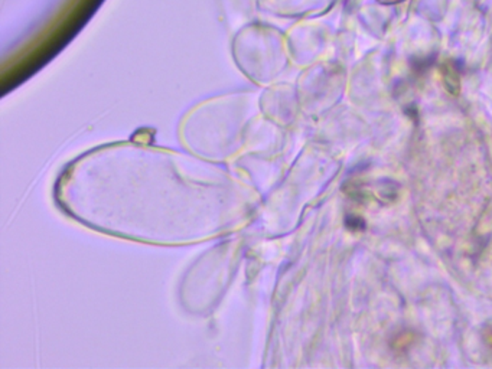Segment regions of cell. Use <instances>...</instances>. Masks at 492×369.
<instances>
[{"mask_svg":"<svg viewBox=\"0 0 492 369\" xmlns=\"http://www.w3.org/2000/svg\"><path fill=\"white\" fill-rule=\"evenodd\" d=\"M283 36L276 28L253 22L237 32L232 50L245 74L256 81H269L283 64Z\"/></svg>","mask_w":492,"mask_h":369,"instance_id":"obj_1","label":"cell"},{"mask_svg":"<svg viewBox=\"0 0 492 369\" xmlns=\"http://www.w3.org/2000/svg\"><path fill=\"white\" fill-rule=\"evenodd\" d=\"M321 0H256V9L267 16L296 18L318 9Z\"/></svg>","mask_w":492,"mask_h":369,"instance_id":"obj_2","label":"cell"},{"mask_svg":"<svg viewBox=\"0 0 492 369\" xmlns=\"http://www.w3.org/2000/svg\"><path fill=\"white\" fill-rule=\"evenodd\" d=\"M380 4H384V5H395V4H400V2H405V0H378Z\"/></svg>","mask_w":492,"mask_h":369,"instance_id":"obj_3","label":"cell"}]
</instances>
